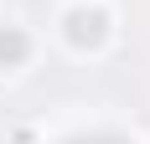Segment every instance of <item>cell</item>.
Wrapping results in <instances>:
<instances>
[{
    "instance_id": "7a4b0ae2",
    "label": "cell",
    "mask_w": 150,
    "mask_h": 144,
    "mask_svg": "<svg viewBox=\"0 0 150 144\" xmlns=\"http://www.w3.org/2000/svg\"><path fill=\"white\" fill-rule=\"evenodd\" d=\"M21 57H26V36H21L16 26H5L0 31V67H16Z\"/></svg>"
},
{
    "instance_id": "6da1fadb",
    "label": "cell",
    "mask_w": 150,
    "mask_h": 144,
    "mask_svg": "<svg viewBox=\"0 0 150 144\" xmlns=\"http://www.w3.org/2000/svg\"><path fill=\"white\" fill-rule=\"evenodd\" d=\"M67 36H73L78 46H93L98 36H104V15H98V10H78V15H67Z\"/></svg>"
},
{
    "instance_id": "3957f363",
    "label": "cell",
    "mask_w": 150,
    "mask_h": 144,
    "mask_svg": "<svg viewBox=\"0 0 150 144\" xmlns=\"http://www.w3.org/2000/svg\"><path fill=\"white\" fill-rule=\"evenodd\" d=\"M67 144H124V139H114V134H88V139H67Z\"/></svg>"
}]
</instances>
